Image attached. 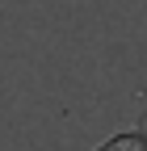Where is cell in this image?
Here are the masks:
<instances>
[{
    "instance_id": "cell-1",
    "label": "cell",
    "mask_w": 147,
    "mask_h": 151,
    "mask_svg": "<svg viewBox=\"0 0 147 151\" xmlns=\"http://www.w3.org/2000/svg\"><path fill=\"white\" fill-rule=\"evenodd\" d=\"M93 151H147V122H139L135 130H122V134H114V139H105Z\"/></svg>"
}]
</instances>
